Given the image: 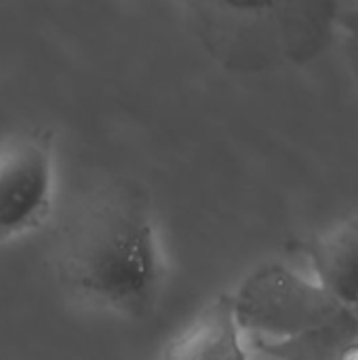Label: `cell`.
<instances>
[{
    "label": "cell",
    "instance_id": "cell-1",
    "mask_svg": "<svg viewBox=\"0 0 358 360\" xmlns=\"http://www.w3.org/2000/svg\"><path fill=\"white\" fill-rule=\"evenodd\" d=\"M57 272L89 306L131 321L150 316L162 293L165 266L143 190L114 181L93 192L65 224Z\"/></svg>",
    "mask_w": 358,
    "mask_h": 360
},
{
    "label": "cell",
    "instance_id": "cell-2",
    "mask_svg": "<svg viewBox=\"0 0 358 360\" xmlns=\"http://www.w3.org/2000/svg\"><path fill=\"white\" fill-rule=\"evenodd\" d=\"M232 302L238 327L268 340L304 335L346 310L323 287L281 264H268L251 272Z\"/></svg>",
    "mask_w": 358,
    "mask_h": 360
},
{
    "label": "cell",
    "instance_id": "cell-3",
    "mask_svg": "<svg viewBox=\"0 0 358 360\" xmlns=\"http://www.w3.org/2000/svg\"><path fill=\"white\" fill-rule=\"evenodd\" d=\"M53 135L17 133L0 141V243L42 226L53 207Z\"/></svg>",
    "mask_w": 358,
    "mask_h": 360
},
{
    "label": "cell",
    "instance_id": "cell-4",
    "mask_svg": "<svg viewBox=\"0 0 358 360\" xmlns=\"http://www.w3.org/2000/svg\"><path fill=\"white\" fill-rule=\"evenodd\" d=\"M232 295L213 300L162 350V360H249L241 342Z\"/></svg>",
    "mask_w": 358,
    "mask_h": 360
},
{
    "label": "cell",
    "instance_id": "cell-5",
    "mask_svg": "<svg viewBox=\"0 0 358 360\" xmlns=\"http://www.w3.org/2000/svg\"><path fill=\"white\" fill-rule=\"evenodd\" d=\"M317 285L335 302L358 310V215L340 221L310 245Z\"/></svg>",
    "mask_w": 358,
    "mask_h": 360
},
{
    "label": "cell",
    "instance_id": "cell-6",
    "mask_svg": "<svg viewBox=\"0 0 358 360\" xmlns=\"http://www.w3.org/2000/svg\"><path fill=\"white\" fill-rule=\"evenodd\" d=\"M358 340V310L346 308L333 321L289 340H257L260 352L274 360H331Z\"/></svg>",
    "mask_w": 358,
    "mask_h": 360
},
{
    "label": "cell",
    "instance_id": "cell-7",
    "mask_svg": "<svg viewBox=\"0 0 358 360\" xmlns=\"http://www.w3.org/2000/svg\"><path fill=\"white\" fill-rule=\"evenodd\" d=\"M331 360H358V340L346 346L344 350H340Z\"/></svg>",
    "mask_w": 358,
    "mask_h": 360
}]
</instances>
